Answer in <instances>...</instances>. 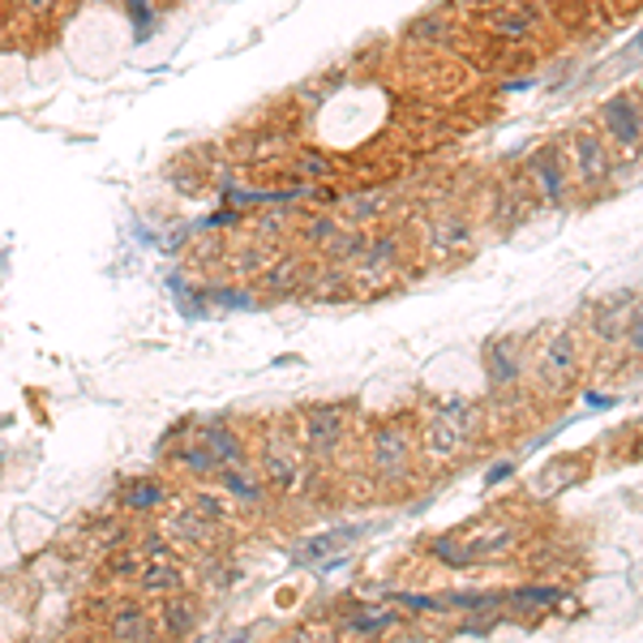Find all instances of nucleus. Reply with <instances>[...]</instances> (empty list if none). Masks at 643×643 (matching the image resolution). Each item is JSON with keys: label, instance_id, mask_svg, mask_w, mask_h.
I'll use <instances>...</instances> for the list:
<instances>
[{"label": "nucleus", "instance_id": "2", "mask_svg": "<svg viewBox=\"0 0 643 643\" xmlns=\"http://www.w3.org/2000/svg\"><path fill=\"white\" fill-rule=\"evenodd\" d=\"M112 635L116 640H129V635H151V622H146V613L129 610L121 618H112Z\"/></svg>", "mask_w": 643, "mask_h": 643}, {"label": "nucleus", "instance_id": "4", "mask_svg": "<svg viewBox=\"0 0 643 643\" xmlns=\"http://www.w3.org/2000/svg\"><path fill=\"white\" fill-rule=\"evenodd\" d=\"M163 631H172V635H176V631H193V613L190 610H176V605H172V610H167V618H163Z\"/></svg>", "mask_w": 643, "mask_h": 643}, {"label": "nucleus", "instance_id": "1", "mask_svg": "<svg viewBox=\"0 0 643 643\" xmlns=\"http://www.w3.org/2000/svg\"><path fill=\"white\" fill-rule=\"evenodd\" d=\"M605 121H613V133L622 137V142H635L640 137V112H635V103H626V99H618V103H610L605 108Z\"/></svg>", "mask_w": 643, "mask_h": 643}, {"label": "nucleus", "instance_id": "3", "mask_svg": "<svg viewBox=\"0 0 643 643\" xmlns=\"http://www.w3.org/2000/svg\"><path fill=\"white\" fill-rule=\"evenodd\" d=\"M160 502V484H137L129 489V507H155Z\"/></svg>", "mask_w": 643, "mask_h": 643}]
</instances>
